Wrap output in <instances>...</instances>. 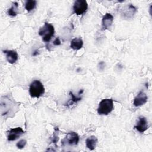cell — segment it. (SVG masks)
I'll use <instances>...</instances> for the list:
<instances>
[{
	"label": "cell",
	"mask_w": 152,
	"mask_h": 152,
	"mask_svg": "<svg viewBox=\"0 0 152 152\" xmlns=\"http://www.w3.org/2000/svg\"><path fill=\"white\" fill-rule=\"evenodd\" d=\"M55 32L54 27L52 24L45 23V24L40 27L39 31V34L42 36V40L45 42H49L53 36Z\"/></svg>",
	"instance_id": "1"
},
{
	"label": "cell",
	"mask_w": 152,
	"mask_h": 152,
	"mask_svg": "<svg viewBox=\"0 0 152 152\" xmlns=\"http://www.w3.org/2000/svg\"><path fill=\"white\" fill-rule=\"evenodd\" d=\"M45 90L43 84L39 80H34L30 85L29 93L31 97H40L45 93Z\"/></svg>",
	"instance_id": "2"
},
{
	"label": "cell",
	"mask_w": 152,
	"mask_h": 152,
	"mask_svg": "<svg viewBox=\"0 0 152 152\" xmlns=\"http://www.w3.org/2000/svg\"><path fill=\"white\" fill-rule=\"evenodd\" d=\"M113 109V102L111 99H103L99 104L97 113L100 115H107Z\"/></svg>",
	"instance_id": "3"
},
{
	"label": "cell",
	"mask_w": 152,
	"mask_h": 152,
	"mask_svg": "<svg viewBox=\"0 0 152 152\" xmlns=\"http://www.w3.org/2000/svg\"><path fill=\"white\" fill-rule=\"evenodd\" d=\"M88 4L85 0H77L75 1L73 5L74 12L78 15L83 14L86 12Z\"/></svg>",
	"instance_id": "4"
},
{
	"label": "cell",
	"mask_w": 152,
	"mask_h": 152,
	"mask_svg": "<svg viewBox=\"0 0 152 152\" xmlns=\"http://www.w3.org/2000/svg\"><path fill=\"white\" fill-rule=\"evenodd\" d=\"M80 138L78 135L75 132H69L65 138L62 140V143L67 144L69 145H75L78 144Z\"/></svg>",
	"instance_id": "5"
},
{
	"label": "cell",
	"mask_w": 152,
	"mask_h": 152,
	"mask_svg": "<svg viewBox=\"0 0 152 152\" xmlns=\"http://www.w3.org/2000/svg\"><path fill=\"white\" fill-rule=\"evenodd\" d=\"M24 133V131L20 127L12 128L7 131V139L10 141H15Z\"/></svg>",
	"instance_id": "6"
},
{
	"label": "cell",
	"mask_w": 152,
	"mask_h": 152,
	"mask_svg": "<svg viewBox=\"0 0 152 152\" xmlns=\"http://www.w3.org/2000/svg\"><path fill=\"white\" fill-rule=\"evenodd\" d=\"M134 128L140 132H143L145 131L148 128V124L146 118L142 116H140L138 118V121Z\"/></svg>",
	"instance_id": "7"
},
{
	"label": "cell",
	"mask_w": 152,
	"mask_h": 152,
	"mask_svg": "<svg viewBox=\"0 0 152 152\" xmlns=\"http://www.w3.org/2000/svg\"><path fill=\"white\" fill-rule=\"evenodd\" d=\"M147 96L143 91H140L134 99V105L139 107L144 104L147 102Z\"/></svg>",
	"instance_id": "8"
},
{
	"label": "cell",
	"mask_w": 152,
	"mask_h": 152,
	"mask_svg": "<svg viewBox=\"0 0 152 152\" xmlns=\"http://www.w3.org/2000/svg\"><path fill=\"white\" fill-rule=\"evenodd\" d=\"M113 21V17L110 13H106L102 18V26L103 30L109 29L112 24Z\"/></svg>",
	"instance_id": "9"
},
{
	"label": "cell",
	"mask_w": 152,
	"mask_h": 152,
	"mask_svg": "<svg viewBox=\"0 0 152 152\" xmlns=\"http://www.w3.org/2000/svg\"><path fill=\"white\" fill-rule=\"evenodd\" d=\"M4 53L6 54V58L7 61L12 64H14L18 58V53L15 50H3Z\"/></svg>",
	"instance_id": "10"
},
{
	"label": "cell",
	"mask_w": 152,
	"mask_h": 152,
	"mask_svg": "<svg viewBox=\"0 0 152 152\" xmlns=\"http://www.w3.org/2000/svg\"><path fill=\"white\" fill-rule=\"evenodd\" d=\"M97 143V138L95 136H90L86 140V147L90 150H93L96 147Z\"/></svg>",
	"instance_id": "11"
},
{
	"label": "cell",
	"mask_w": 152,
	"mask_h": 152,
	"mask_svg": "<svg viewBox=\"0 0 152 152\" xmlns=\"http://www.w3.org/2000/svg\"><path fill=\"white\" fill-rule=\"evenodd\" d=\"M83 45V41L81 39V38L79 37H75L74 39H73L71 41V43H70V47L71 49H72L73 50H79L80 49Z\"/></svg>",
	"instance_id": "12"
},
{
	"label": "cell",
	"mask_w": 152,
	"mask_h": 152,
	"mask_svg": "<svg viewBox=\"0 0 152 152\" xmlns=\"http://www.w3.org/2000/svg\"><path fill=\"white\" fill-rule=\"evenodd\" d=\"M18 8V4L17 2H13L11 7L8 10V14L10 16L15 17L17 14Z\"/></svg>",
	"instance_id": "13"
},
{
	"label": "cell",
	"mask_w": 152,
	"mask_h": 152,
	"mask_svg": "<svg viewBox=\"0 0 152 152\" xmlns=\"http://www.w3.org/2000/svg\"><path fill=\"white\" fill-rule=\"evenodd\" d=\"M36 1L28 0L26 1L25 3V8L28 12H30L33 10L36 7Z\"/></svg>",
	"instance_id": "14"
},
{
	"label": "cell",
	"mask_w": 152,
	"mask_h": 152,
	"mask_svg": "<svg viewBox=\"0 0 152 152\" xmlns=\"http://www.w3.org/2000/svg\"><path fill=\"white\" fill-rule=\"evenodd\" d=\"M126 10L125 11V13L124 14L125 15H126L128 16V17H131L134 15V14H135V12H136V8L131 5V4H129L128 6V8L127 9H126Z\"/></svg>",
	"instance_id": "15"
},
{
	"label": "cell",
	"mask_w": 152,
	"mask_h": 152,
	"mask_svg": "<svg viewBox=\"0 0 152 152\" xmlns=\"http://www.w3.org/2000/svg\"><path fill=\"white\" fill-rule=\"evenodd\" d=\"M69 94L71 97V99H70V100L69 101V102L67 103V106H69V105H71L73 103H77L78 101L81 100V97H80V96H75L71 91L69 92Z\"/></svg>",
	"instance_id": "16"
},
{
	"label": "cell",
	"mask_w": 152,
	"mask_h": 152,
	"mask_svg": "<svg viewBox=\"0 0 152 152\" xmlns=\"http://www.w3.org/2000/svg\"><path fill=\"white\" fill-rule=\"evenodd\" d=\"M26 142H27V141H26V140H20L17 143V144H16V146H17V147L18 148H19V149H21V148H24V147H25V145H26Z\"/></svg>",
	"instance_id": "17"
},
{
	"label": "cell",
	"mask_w": 152,
	"mask_h": 152,
	"mask_svg": "<svg viewBox=\"0 0 152 152\" xmlns=\"http://www.w3.org/2000/svg\"><path fill=\"white\" fill-rule=\"evenodd\" d=\"M53 45H55V46H58V45H61V41H60L59 38V37H56V38L55 39V40L53 41Z\"/></svg>",
	"instance_id": "18"
},
{
	"label": "cell",
	"mask_w": 152,
	"mask_h": 152,
	"mask_svg": "<svg viewBox=\"0 0 152 152\" xmlns=\"http://www.w3.org/2000/svg\"><path fill=\"white\" fill-rule=\"evenodd\" d=\"M58 140V134H56V132H55L53 136V138H52V141L54 143H56Z\"/></svg>",
	"instance_id": "19"
}]
</instances>
